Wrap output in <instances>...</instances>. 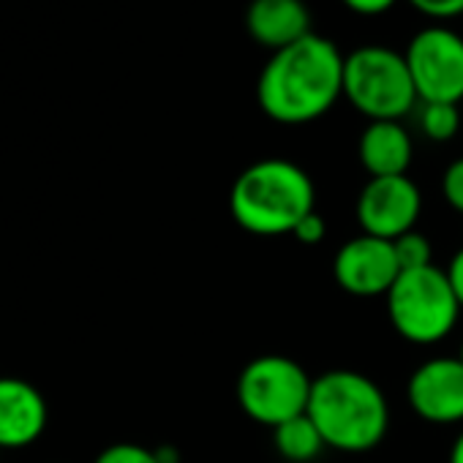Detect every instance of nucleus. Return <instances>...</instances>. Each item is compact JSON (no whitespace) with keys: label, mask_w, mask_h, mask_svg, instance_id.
<instances>
[{"label":"nucleus","mask_w":463,"mask_h":463,"mask_svg":"<svg viewBox=\"0 0 463 463\" xmlns=\"http://www.w3.org/2000/svg\"><path fill=\"white\" fill-rule=\"evenodd\" d=\"M392 249H395V260L401 265V273L422 270V268H430L433 265L430 241L422 235V232H417V229H411V232H406V235L395 238L392 241Z\"/></svg>","instance_id":"nucleus-16"},{"label":"nucleus","mask_w":463,"mask_h":463,"mask_svg":"<svg viewBox=\"0 0 463 463\" xmlns=\"http://www.w3.org/2000/svg\"><path fill=\"white\" fill-rule=\"evenodd\" d=\"M458 360L463 363V344H460V352H458Z\"/></svg>","instance_id":"nucleus-25"},{"label":"nucleus","mask_w":463,"mask_h":463,"mask_svg":"<svg viewBox=\"0 0 463 463\" xmlns=\"http://www.w3.org/2000/svg\"><path fill=\"white\" fill-rule=\"evenodd\" d=\"M460 128L458 104H420V131L430 142H449Z\"/></svg>","instance_id":"nucleus-15"},{"label":"nucleus","mask_w":463,"mask_h":463,"mask_svg":"<svg viewBox=\"0 0 463 463\" xmlns=\"http://www.w3.org/2000/svg\"><path fill=\"white\" fill-rule=\"evenodd\" d=\"M363 235L395 241L411 232L422 213V191L409 175L371 177L354 204Z\"/></svg>","instance_id":"nucleus-8"},{"label":"nucleus","mask_w":463,"mask_h":463,"mask_svg":"<svg viewBox=\"0 0 463 463\" xmlns=\"http://www.w3.org/2000/svg\"><path fill=\"white\" fill-rule=\"evenodd\" d=\"M96 463H158L156 452L142 447V444H131V441H123V444H112L107 447Z\"/></svg>","instance_id":"nucleus-17"},{"label":"nucleus","mask_w":463,"mask_h":463,"mask_svg":"<svg viewBox=\"0 0 463 463\" xmlns=\"http://www.w3.org/2000/svg\"><path fill=\"white\" fill-rule=\"evenodd\" d=\"M411 411L430 425L463 422V363L458 357H430L406 382Z\"/></svg>","instance_id":"nucleus-10"},{"label":"nucleus","mask_w":463,"mask_h":463,"mask_svg":"<svg viewBox=\"0 0 463 463\" xmlns=\"http://www.w3.org/2000/svg\"><path fill=\"white\" fill-rule=\"evenodd\" d=\"M153 452H156L158 463H180V449L172 447V444H161V447H156Z\"/></svg>","instance_id":"nucleus-23"},{"label":"nucleus","mask_w":463,"mask_h":463,"mask_svg":"<svg viewBox=\"0 0 463 463\" xmlns=\"http://www.w3.org/2000/svg\"><path fill=\"white\" fill-rule=\"evenodd\" d=\"M317 188L311 175L287 158H262L246 166L229 191V213L235 223L260 238L292 235L314 213Z\"/></svg>","instance_id":"nucleus-3"},{"label":"nucleus","mask_w":463,"mask_h":463,"mask_svg":"<svg viewBox=\"0 0 463 463\" xmlns=\"http://www.w3.org/2000/svg\"><path fill=\"white\" fill-rule=\"evenodd\" d=\"M344 96V55L325 36L279 50L257 80L260 109L281 126H306L325 118Z\"/></svg>","instance_id":"nucleus-1"},{"label":"nucleus","mask_w":463,"mask_h":463,"mask_svg":"<svg viewBox=\"0 0 463 463\" xmlns=\"http://www.w3.org/2000/svg\"><path fill=\"white\" fill-rule=\"evenodd\" d=\"M420 104L463 101V36L433 23L417 31L403 52Z\"/></svg>","instance_id":"nucleus-7"},{"label":"nucleus","mask_w":463,"mask_h":463,"mask_svg":"<svg viewBox=\"0 0 463 463\" xmlns=\"http://www.w3.org/2000/svg\"><path fill=\"white\" fill-rule=\"evenodd\" d=\"M47 425L42 392L23 379H0V447H28Z\"/></svg>","instance_id":"nucleus-12"},{"label":"nucleus","mask_w":463,"mask_h":463,"mask_svg":"<svg viewBox=\"0 0 463 463\" xmlns=\"http://www.w3.org/2000/svg\"><path fill=\"white\" fill-rule=\"evenodd\" d=\"M398 276L401 265L392 243L373 235L346 241L333 260V279L352 298H387Z\"/></svg>","instance_id":"nucleus-9"},{"label":"nucleus","mask_w":463,"mask_h":463,"mask_svg":"<svg viewBox=\"0 0 463 463\" xmlns=\"http://www.w3.org/2000/svg\"><path fill=\"white\" fill-rule=\"evenodd\" d=\"M341 4L360 17H379L384 12H390L398 0H341Z\"/></svg>","instance_id":"nucleus-21"},{"label":"nucleus","mask_w":463,"mask_h":463,"mask_svg":"<svg viewBox=\"0 0 463 463\" xmlns=\"http://www.w3.org/2000/svg\"><path fill=\"white\" fill-rule=\"evenodd\" d=\"M460 311L463 308L447 281V273L436 265L401 273L387 292L390 325L414 346H433L444 341L455 330Z\"/></svg>","instance_id":"nucleus-5"},{"label":"nucleus","mask_w":463,"mask_h":463,"mask_svg":"<svg viewBox=\"0 0 463 463\" xmlns=\"http://www.w3.org/2000/svg\"><path fill=\"white\" fill-rule=\"evenodd\" d=\"M409 6L441 25L455 17H463V0H409Z\"/></svg>","instance_id":"nucleus-19"},{"label":"nucleus","mask_w":463,"mask_h":463,"mask_svg":"<svg viewBox=\"0 0 463 463\" xmlns=\"http://www.w3.org/2000/svg\"><path fill=\"white\" fill-rule=\"evenodd\" d=\"M314 379L287 354H262L238 376V403L260 425L279 428L308 411Z\"/></svg>","instance_id":"nucleus-6"},{"label":"nucleus","mask_w":463,"mask_h":463,"mask_svg":"<svg viewBox=\"0 0 463 463\" xmlns=\"http://www.w3.org/2000/svg\"><path fill=\"white\" fill-rule=\"evenodd\" d=\"M327 447L338 452H371L390 430V403L382 387L349 368L325 371L314 379L306 411Z\"/></svg>","instance_id":"nucleus-2"},{"label":"nucleus","mask_w":463,"mask_h":463,"mask_svg":"<svg viewBox=\"0 0 463 463\" xmlns=\"http://www.w3.org/2000/svg\"><path fill=\"white\" fill-rule=\"evenodd\" d=\"M249 36L270 50H287L311 36V9L303 0H251L246 9Z\"/></svg>","instance_id":"nucleus-11"},{"label":"nucleus","mask_w":463,"mask_h":463,"mask_svg":"<svg viewBox=\"0 0 463 463\" xmlns=\"http://www.w3.org/2000/svg\"><path fill=\"white\" fill-rule=\"evenodd\" d=\"M273 444H276L279 455L289 463H311L327 447L319 428L314 425V420L308 414H300V417L273 428Z\"/></svg>","instance_id":"nucleus-14"},{"label":"nucleus","mask_w":463,"mask_h":463,"mask_svg":"<svg viewBox=\"0 0 463 463\" xmlns=\"http://www.w3.org/2000/svg\"><path fill=\"white\" fill-rule=\"evenodd\" d=\"M449 463H463V430L458 433V439L449 447Z\"/></svg>","instance_id":"nucleus-24"},{"label":"nucleus","mask_w":463,"mask_h":463,"mask_svg":"<svg viewBox=\"0 0 463 463\" xmlns=\"http://www.w3.org/2000/svg\"><path fill=\"white\" fill-rule=\"evenodd\" d=\"M357 156L371 177H398L409 172L414 145L401 120H373L360 134Z\"/></svg>","instance_id":"nucleus-13"},{"label":"nucleus","mask_w":463,"mask_h":463,"mask_svg":"<svg viewBox=\"0 0 463 463\" xmlns=\"http://www.w3.org/2000/svg\"><path fill=\"white\" fill-rule=\"evenodd\" d=\"M344 99L371 123L401 120L420 101L403 52L382 44L344 55Z\"/></svg>","instance_id":"nucleus-4"},{"label":"nucleus","mask_w":463,"mask_h":463,"mask_svg":"<svg viewBox=\"0 0 463 463\" xmlns=\"http://www.w3.org/2000/svg\"><path fill=\"white\" fill-rule=\"evenodd\" d=\"M444 273H447V281H449V287H452V292H455V298H458V303L463 308V249H458L452 254Z\"/></svg>","instance_id":"nucleus-22"},{"label":"nucleus","mask_w":463,"mask_h":463,"mask_svg":"<svg viewBox=\"0 0 463 463\" xmlns=\"http://www.w3.org/2000/svg\"><path fill=\"white\" fill-rule=\"evenodd\" d=\"M441 194H444V202L463 215V156L455 158L444 175H441Z\"/></svg>","instance_id":"nucleus-18"},{"label":"nucleus","mask_w":463,"mask_h":463,"mask_svg":"<svg viewBox=\"0 0 463 463\" xmlns=\"http://www.w3.org/2000/svg\"><path fill=\"white\" fill-rule=\"evenodd\" d=\"M292 238H295L298 243H303V246H319V243L327 238V223H325V218H322L317 210L308 213V215L295 226Z\"/></svg>","instance_id":"nucleus-20"}]
</instances>
